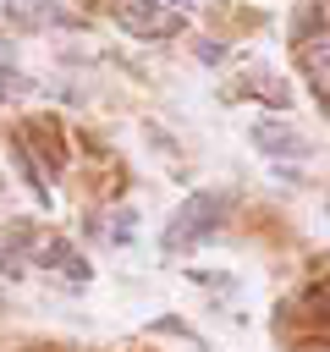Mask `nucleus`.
I'll list each match as a JSON object with an SVG mask.
<instances>
[{
    "label": "nucleus",
    "mask_w": 330,
    "mask_h": 352,
    "mask_svg": "<svg viewBox=\"0 0 330 352\" xmlns=\"http://www.w3.org/2000/svg\"><path fill=\"white\" fill-rule=\"evenodd\" d=\"M220 226H226V198H214V192H192V198H182V209H176L170 226H165V253H176V248H198V242H209Z\"/></svg>",
    "instance_id": "f257e3e1"
},
{
    "label": "nucleus",
    "mask_w": 330,
    "mask_h": 352,
    "mask_svg": "<svg viewBox=\"0 0 330 352\" xmlns=\"http://www.w3.org/2000/svg\"><path fill=\"white\" fill-rule=\"evenodd\" d=\"M110 16H116V28H126L132 38H176V33L187 28L182 11H176V6H160V0H116Z\"/></svg>",
    "instance_id": "f03ea898"
},
{
    "label": "nucleus",
    "mask_w": 330,
    "mask_h": 352,
    "mask_svg": "<svg viewBox=\"0 0 330 352\" xmlns=\"http://www.w3.org/2000/svg\"><path fill=\"white\" fill-rule=\"evenodd\" d=\"M253 143H258L264 154H275V160H297V154H308V138H297L286 121H258V126H253Z\"/></svg>",
    "instance_id": "7ed1b4c3"
},
{
    "label": "nucleus",
    "mask_w": 330,
    "mask_h": 352,
    "mask_svg": "<svg viewBox=\"0 0 330 352\" xmlns=\"http://www.w3.org/2000/svg\"><path fill=\"white\" fill-rule=\"evenodd\" d=\"M302 72H308V82L319 88V99H330V38L302 44Z\"/></svg>",
    "instance_id": "20e7f679"
},
{
    "label": "nucleus",
    "mask_w": 330,
    "mask_h": 352,
    "mask_svg": "<svg viewBox=\"0 0 330 352\" xmlns=\"http://www.w3.org/2000/svg\"><path fill=\"white\" fill-rule=\"evenodd\" d=\"M44 264H55L66 280H88V258L72 242H44Z\"/></svg>",
    "instance_id": "39448f33"
},
{
    "label": "nucleus",
    "mask_w": 330,
    "mask_h": 352,
    "mask_svg": "<svg viewBox=\"0 0 330 352\" xmlns=\"http://www.w3.org/2000/svg\"><path fill=\"white\" fill-rule=\"evenodd\" d=\"M28 242H33V231H28V226H11V236L0 242V270H6V275H22V253H28Z\"/></svg>",
    "instance_id": "423d86ee"
},
{
    "label": "nucleus",
    "mask_w": 330,
    "mask_h": 352,
    "mask_svg": "<svg viewBox=\"0 0 330 352\" xmlns=\"http://www.w3.org/2000/svg\"><path fill=\"white\" fill-rule=\"evenodd\" d=\"M302 302H308V308H330V280H324V286H314Z\"/></svg>",
    "instance_id": "0eeeda50"
},
{
    "label": "nucleus",
    "mask_w": 330,
    "mask_h": 352,
    "mask_svg": "<svg viewBox=\"0 0 330 352\" xmlns=\"http://www.w3.org/2000/svg\"><path fill=\"white\" fill-rule=\"evenodd\" d=\"M176 6H182V0H176Z\"/></svg>",
    "instance_id": "6e6552de"
}]
</instances>
